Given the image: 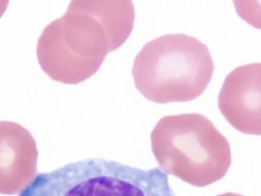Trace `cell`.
Segmentation results:
<instances>
[{
	"label": "cell",
	"instance_id": "cell-1",
	"mask_svg": "<svg viewBox=\"0 0 261 196\" xmlns=\"http://www.w3.org/2000/svg\"><path fill=\"white\" fill-rule=\"evenodd\" d=\"M213 69V59L204 43L186 34H168L143 46L134 60L132 75L146 99L165 104L200 97Z\"/></svg>",
	"mask_w": 261,
	"mask_h": 196
},
{
	"label": "cell",
	"instance_id": "cell-2",
	"mask_svg": "<svg viewBox=\"0 0 261 196\" xmlns=\"http://www.w3.org/2000/svg\"><path fill=\"white\" fill-rule=\"evenodd\" d=\"M150 138L159 168L195 187L221 180L231 164L227 139L199 113L163 116Z\"/></svg>",
	"mask_w": 261,
	"mask_h": 196
},
{
	"label": "cell",
	"instance_id": "cell-3",
	"mask_svg": "<svg viewBox=\"0 0 261 196\" xmlns=\"http://www.w3.org/2000/svg\"><path fill=\"white\" fill-rule=\"evenodd\" d=\"M159 167L86 158L38 174L18 196H176Z\"/></svg>",
	"mask_w": 261,
	"mask_h": 196
},
{
	"label": "cell",
	"instance_id": "cell-4",
	"mask_svg": "<svg viewBox=\"0 0 261 196\" xmlns=\"http://www.w3.org/2000/svg\"><path fill=\"white\" fill-rule=\"evenodd\" d=\"M218 108L237 131L261 136V62L239 66L226 76Z\"/></svg>",
	"mask_w": 261,
	"mask_h": 196
},
{
	"label": "cell",
	"instance_id": "cell-5",
	"mask_svg": "<svg viewBox=\"0 0 261 196\" xmlns=\"http://www.w3.org/2000/svg\"><path fill=\"white\" fill-rule=\"evenodd\" d=\"M239 16L250 26L261 30V1L239 0L233 1Z\"/></svg>",
	"mask_w": 261,
	"mask_h": 196
},
{
	"label": "cell",
	"instance_id": "cell-6",
	"mask_svg": "<svg viewBox=\"0 0 261 196\" xmlns=\"http://www.w3.org/2000/svg\"><path fill=\"white\" fill-rule=\"evenodd\" d=\"M217 196H243V195L232 193V192H226V193H223V194H220V195H217Z\"/></svg>",
	"mask_w": 261,
	"mask_h": 196
}]
</instances>
